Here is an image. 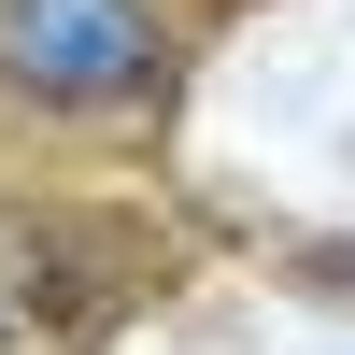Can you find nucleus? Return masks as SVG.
<instances>
[{
    "instance_id": "obj_3",
    "label": "nucleus",
    "mask_w": 355,
    "mask_h": 355,
    "mask_svg": "<svg viewBox=\"0 0 355 355\" xmlns=\"http://www.w3.org/2000/svg\"><path fill=\"white\" fill-rule=\"evenodd\" d=\"M0 355H15V327H0Z\"/></svg>"
},
{
    "instance_id": "obj_2",
    "label": "nucleus",
    "mask_w": 355,
    "mask_h": 355,
    "mask_svg": "<svg viewBox=\"0 0 355 355\" xmlns=\"http://www.w3.org/2000/svg\"><path fill=\"white\" fill-rule=\"evenodd\" d=\"M0 284H15L57 341H100V327H128V313H157L171 242H142V227H114V214H0Z\"/></svg>"
},
{
    "instance_id": "obj_1",
    "label": "nucleus",
    "mask_w": 355,
    "mask_h": 355,
    "mask_svg": "<svg viewBox=\"0 0 355 355\" xmlns=\"http://www.w3.org/2000/svg\"><path fill=\"white\" fill-rule=\"evenodd\" d=\"M157 71H171L157 0H0V85L43 100V114L157 100Z\"/></svg>"
}]
</instances>
